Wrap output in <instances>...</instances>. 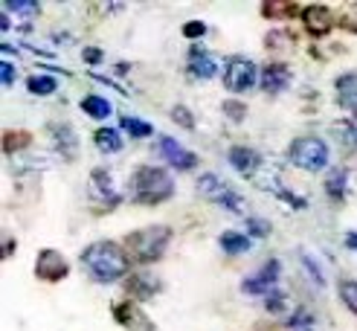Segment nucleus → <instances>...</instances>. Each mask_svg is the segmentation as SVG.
<instances>
[{"label": "nucleus", "mask_w": 357, "mask_h": 331, "mask_svg": "<svg viewBox=\"0 0 357 331\" xmlns=\"http://www.w3.org/2000/svg\"><path fill=\"white\" fill-rule=\"evenodd\" d=\"M229 163H233V169L238 174H244V178H256V174L264 169V160L261 154L247 148V146H233L229 148Z\"/></svg>", "instance_id": "obj_10"}, {"label": "nucleus", "mask_w": 357, "mask_h": 331, "mask_svg": "<svg viewBox=\"0 0 357 331\" xmlns=\"http://www.w3.org/2000/svg\"><path fill=\"white\" fill-rule=\"evenodd\" d=\"M326 192H328L331 198H343V195H346V171H343V169H337V171L328 174Z\"/></svg>", "instance_id": "obj_23"}, {"label": "nucleus", "mask_w": 357, "mask_h": 331, "mask_svg": "<svg viewBox=\"0 0 357 331\" xmlns=\"http://www.w3.org/2000/svg\"><path fill=\"white\" fill-rule=\"evenodd\" d=\"M128 291L137 296V300H149V296H154L160 291V282L154 276H149V273H139V276H131Z\"/></svg>", "instance_id": "obj_18"}, {"label": "nucleus", "mask_w": 357, "mask_h": 331, "mask_svg": "<svg viewBox=\"0 0 357 331\" xmlns=\"http://www.w3.org/2000/svg\"><path fill=\"white\" fill-rule=\"evenodd\" d=\"M334 87H337V102H340L346 111H357V73L337 76Z\"/></svg>", "instance_id": "obj_15"}, {"label": "nucleus", "mask_w": 357, "mask_h": 331, "mask_svg": "<svg viewBox=\"0 0 357 331\" xmlns=\"http://www.w3.org/2000/svg\"><path fill=\"white\" fill-rule=\"evenodd\" d=\"M328 157L331 151L326 146V139H317V137H299L288 148V160L302 171H323L328 166Z\"/></svg>", "instance_id": "obj_4"}, {"label": "nucleus", "mask_w": 357, "mask_h": 331, "mask_svg": "<svg viewBox=\"0 0 357 331\" xmlns=\"http://www.w3.org/2000/svg\"><path fill=\"white\" fill-rule=\"evenodd\" d=\"M35 273L44 282H59V279L67 276V261L59 250H41L38 259H35Z\"/></svg>", "instance_id": "obj_8"}, {"label": "nucleus", "mask_w": 357, "mask_h": 331, "mask_svg": "<svg viewBox=\"0 0 357 331\" xmlns=\"http://www.w3.org/2000/svg\"><path fill=\"white\" fill-rule=\"evenodd\" d=\"M93 139H96V148H99L102 154H116V151H122V146H125V139H122V134H119L116 128H99V131L93 134Z\"/></svg>", "instance_id": "obj_16"}, {"label": "nucleus", "mask_w": 357, "mask_h": 331, "mask_svg": "<svg viewBox=\"0 0 357 331\" xmlns=\"http://www.w3.org/2000/svg\"><path fill=\"white\" fill-rule=\"evenodd\" d=\"M0 76H3V84H6V87H9V84H12V82H15V64H12V61H6V59H3V64H0Z\"/></svg>", "instance_id": "obj_34"}, {"label": "nucleus", "mask_w": 357, "mask_h": 331, "mask_svg": "<svg viewBox=\"0 0 357 331\" xmlns=\"http://www.w3.org/2000/svg\"><path fill=\"white\" fill-rule=\"evenodd\" d=\"M346 247L357 250V233H349V236H346Z\"/></svg>", "instance_id": "obj_36"}, {"label": "nucleus", "mask_w": 357, "mask_h": 331, "mask_svg": "<svg viewBox=\"0 0 357 331\" xmlns=\"http://www.w3.org/2000/svg\"><path fill=\"white\" fill-rule=\"evenodd\" d=\"M291 84V70L284 64H267L261 70V91L264 93H282Z\"/></svg>", "instance_id": "obj_14"}, {"label": "nucleus", "mask_w": 357, "mask_h": 331, "mask_svg": "<svg viewBox=\"0 0 357 331\" xmlns=\"http://www.w3.org/2000/svg\"><path fill=\"white\" fill-rule=\"evenodd\" d=\"M82 265L93 273L99 282H116L131 270V256L125 253V247L114 241H93L91 247H84Z\"/></svg>", "instance_id": "obj_1"}, {"label": "nucleus", "mask_w": 357, "mask_h": 331, "mask_svg": "<svg viewBox=\"0 0 357 331\" xmlns=\"http://www.w3.org/2000/svg\"><path fill=\"white\" fill-rule=\"evenodd\" d=\"M6 15H17V21L21 17H32V15H38V3H26V0H9V3L3 6Z\"/></svg>", "instance_id": "obj_24"}, {"label": "nucleus", "mask_w": 357, "mask_h": 331, "mask_svg": "<svg viewBox=\"0 0 357 331\" xmlns=\"http://www.w3.org/2000/svg\"><path fill=\"white\" fill-rule=\"evenodd\" d=\"M224 114L233 119V122H241V119L247 116V108H244L241 102H233V99H229V102H224Z\"/></svg>", "instance_id": "obj_31"}, {"label": "nucleus", "mask_w": 357, "mask_h": 331, "mask_svg": "<svg viewBox=\"0 0 357 331\" xmlns=\"http://www.w3.org/2000/svg\"><path fill=\"white\" fill-rule=\"evenodd\" d=\"M302 24H305L314 35H326L334 26V15L328 6H305L302 9Z\"/></svg>", "instance_id": "obj_13"}, {"label": "nucleus", "mask_w": 357, "mask_h": 331, "mask_svg": "<svg viewBox=\"0 0 357 331\" xmlns=\"http://www.w3.org/2000/svg\"><path fill=\"white\" fill-rule=\"evenodd\" d=\"M276 279H279V261L271 259L259 273H253V276H247V279H244V282H241V291L250 293V296H256V293H273Z\"/></svg>", "instance_id": "obj_7"}, {"label": "nucleus", "mask_w": 357, "mask_h": 331, "mask_svg": "<svg viewBox=\"0 0 357 331\" xmlns=\"http://www.w3.org/2000/svg\"><path fill=\"white\" fill-rule=\"evenodd\" d=\"M172 192H174L172 174L160 166H142L131 178V198L137 203H160L172 198Z\"/></svg>", "instance_id": "obj_2"}, {"label": "nucleus", "mask_w": 357, "mask_h": 331, "mask_svg": "<svg viewBox=\"0 0 357 331\" xmlns=\"http://www.w3.org/2000/svg\"><path fill=\"white\" fill-rule=\"evenodd\" d=\"M198 192L206 198V201H212V203H218V206H224V209H229V213H236V215H241L244 209H247V203H244V198L238 195L236 189H229L218 174H204V178L198 180Z\"/></svg>", "instance_id": "obj_5"}, {"label": "nucleus", "mask_w": 357, "mask_h": 331, "mask_svg": "<svg viewBox=\"0 0 357 331\" xmlns=\"http://www.w3.org/2000/svg\"><path fill=\"white\" fill-rule=\"evenodd\" d=\"M114 317L119 320V325H125L128 331H154V328H151V320H149L134 302H119V305L114 308Z\"/></svg>", "instance_id": "obj_11"}, {"label": "nucleus", "mask_w": 357, "mask_h": 331, "mask_svg": "<svg viewBox=\"0 0 357 331\" xmlns=\"http://www.w3.org/2000/svg\"><path fill=\"white\" fill-rule=\"evenodd\" d=\"M122 128L128 134H134V137H151V125L137 119V116H122Z\"/></svg>", "instance_id": "obj_26"}, {"label": "nucleus", "mask_w": 357, "mask_h": 331, "mask_svg": "<svg viewBox=\"0 0 357 331\" xmlns=\"http://www.w3.org/2000/svg\"><path fill=\"white\" fill-rule=\"evenodd\" d=\"M204 32H206V24H201V21H189V24L183 26L186 38H198V35H204Z\"/></svg>", "instance_id": "obj_33"}, {"label": "nucleus", "mask_w": 357, "mask_h": 331, "mask_svg": "<svg viewBox=\"0 0 357 331\" xmlns=\"http://www.w3.org/2000/svg\"><path fill=\"white\" fill-rule=\"evenodd\" d=\"M247 230L253 233L256 238H264L267 233H271V226H267V221H261V218H250L247 221Z\"/></svg>", "instance_id": "obj_32"}, {"label": "nucleus", "mask_w": 357, "mask_h": 331, "mask_svg": "<svg viewBox=\"0 0 357 331\" xmlns=\"http://www.w3.org/2000/svg\"><path fill=\"white\" fill-rule=\"evenodd\" d=\"M340 300L351 314H357V282L354 279H343L340 282Z\"/></svg>", "instance_id": "obj_25"}, {"label": "nucleus", "mask_w": 357, "mask_h": 331, "mask_svg": "<svg viewBox=\"0 0 357 331\" xmlns=\"http://www.w3.org/2000/svg\"><path fill=\"white\" fill-rule=\"evenodd\" d=\"M284 305H288V296H284L282 291L267 293V302H264V308L271 311V314H282V311H284Z\"/></svg>", "instance_id": "obj_29"}, {"label": "nucleus", "mask_w": 357, "mask_h": 331, "mask_svg": "<svg viewBox=\"0 0 357 331\" xmlns=\"http://www.w3.org/2000/svg\"><path fill=\"white\" fill-rule=\"evenodd\" d=\"M82 59H84V61H91V64H99V61H102V52L91 47V49H84V52H82Z\"/></svg>", "instance_id": "obj_35"}, {"label": "nucleus", "mask_w": 357, "mask_h": 331, "mask_svg": "<svg viewBox=\"0 0 357 331\" xmlns=\"http://www.w3.org/2000/svg\"><path fill=\"white\" fill-rule=\"evenodd\" d=\"M186 70H189V76H195V79H215V76H218V64H215V59H212L209 52L201 49V47H192Z\"/></svg>", "instance_id": "obj_12"}, {"label": "nucleus", "mask_w": 357, "mask_h": 331, "mask_svg": "<svg viewBox=\"0 0 357 331\" xmlns=\"http://www.w3.org/2000/svg\"><path fill=\"white\" fill-rule=\"evenodd\" d=\"M26 87H29V93H35V96H50V93H56L59 82L52 76H29Z\"/></svg>", "instance_id": "obj_22"}, {"label": "nucleus", "mask_w": 357, "mask_h": 331, "mask_svg": "<svg viewBox=\"0 0 357 331\" xmlns=\"http://www.w3.org/2000/svg\"><path fill=\"white\" fill-rule=\"evenodd\" d=\"M172 241V230L169 226H146V230H137L125 238V253H128L139 265H151L160 261Z\"/></svg>", "instance_id": "obj_3"}, {"label": "nucleus", "mask_w": 357, "mask_h": 331, "mask_svg": "<svg viewBox=\"0 0 357 331\" xmlns=\"http://www.w3.org/2000/svg\"><path fill=\"white\" fill-rule=\"evenodd\" d=\"M259 79V70L256 64L244 59V56H233V59H227V67H224V87L229 93H244L250 91Z\"/></svg>", "instance_id": "obj_6"}, {"label": "nucleus", "mask_w": 357, "mask_h": 331, "mask_svg": "<svg viewBox=\"0 0 357 331\" xmlns=\"http://www.w3.org/2000/svg\"><path fill=\"white\" fill-rule=\"evenodd\" d=\"M331 134L340 139V148L357 151V125L354 122H337V125H331Z\"/></svg>", "instance_id": "obj_21"}, {"label": "nucleus", "mask_w": 357, "mask_h": 331, "mask_svg": "<svg viewBox=\"0 0 357 331\" xmlns=\"http://www.w3.org/2000/svg\"><path fill=\"white\" fill-rule=\"evenodd\" d=\"M157 148H160V154L166 157V163H172L174 169H181V171H189V169H195V163H198V157H195L192 151H186L177 139H172L166 134L157 139Z\"/></svg>", "instance_id": "obj_9"}, {"label": "nucleus", "mask_w": 357, "mask_h": 331, "mask_svg": "<svg viewBox=\"0 0 357 331\" xmlns=\"http://www.w3.org/2000/svg\"><path fill=\"white\" fill-rule=\"evenodd\" d=\"M288 328H291V331H311V328H314V317H311V314H308L305 308H299V311L294 314V317H291Z\"/></svg>", "instance_id": "obj_27"}, {"label": "nucleus", "mask_w": 357, "mask_h": 331, "mask_svg": "<svg viewBox=\"0 0 357 331\" xmlns=\"http://www.w3.org/2000/svg\"><path fill=\"white\" fill-rule=\"evenodd\" d=\"M172 119L177 122V125H183V128H195V119H192L189 108H183V105H174V108H172Z\"/></svg>", "instance_id": "obj_30"}, {"label": "nucleus", "mask_w": 357, "mask_h": 331, "mask_svg": "<svg viewBox=\"0 0 357 331\" xmlns=\"http://www.w3.org/2000/svg\"><path fill=\"white\" fill-rule=\"evenodd\" d=\"M93 186H96V192L105 198V201H111V203H116L119 198H116V189H114V178H111V171L108 169H93Z\"/></svg>", "instance_id": "obj_19"}, {"label": "nucleus", "mask_w": 357, "mask_h": 331, "mask_svg": "<svg viewBox=\"0 0 357 331\" xmlns=\"http://www.w3.org/2000/svg\"><path fill=\"white\" fill-rule=\"evenodd\" d=\"M218 244H221V250H224L227 256H241V253H247V250H250V238H247L244 233H236V230L221 233Z\"/></svg>", "instance_id": "obj_17"}, {"label": "nucleus", "mask_w": 357, "mask_h": 331, "mask_svg": "<svg viewBox=\"0 0 357 331\" xmlns=\"http://www.w3.org/2000/svg\"><path fill=\"white\" fill-rule=\"evenodd\" d=\"M340 26L349 32H357V3H346L340 9Z\"/></svg>", "instance_id": "obj_28"}, {"label": "nucleus", "mask_w": 357, "mask_h": 331, "mask_svg": "<svg viewBox=\"0 0 357 331\" xmlns=\"http://www.w3.org/2000/svg\"><path fill=\"white\" fill-rule=\"evenodd\" d=\"M82 111L91 119H108L111 116V102L102 96H84L82 99Z\"/></svg>", "instance_id": "obj_20"}]
</instances>
